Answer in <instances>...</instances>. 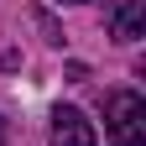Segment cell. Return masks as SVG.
<instances>
[{"mask_svg":"<svg viewBox=\"0 0 146 146\" xmlns=\"http://www.w3.org/2000/svg\"><path fill=\"white\" fill-rule=\"evenodd\" d=\"M104 136L110 146H146V99L136 89H115L104 99Z\"/></svg>","mask_w":146,"mask_h":146,"instance_id":"1","label":"cell"},{"mask_svg":"<svg viewBox=\"0 0 146 146\" xmlns=\"http://www.w3.org/2000/svg\"><path fill=\"white\" fill-rule=\"evenodd\" d=\"M47 146H99V131L84 110L58 104L52 110V125H47Z\"/></svg>","mask_w":146,"mask_h":146,"instance_id":"2","label":"cell"},{"mask_svg":"<svg viewBox=\"0 0 146 146\" xmlns=\"http://www.w3.org/2000/svg\"><path fill=\"white\" fill-rule=\"evenodd\" d=\"M104 16H110L115 42H136L141 36V0H104Z\"/></svg>","mask_w":146,"mask_h":146,"instance_id":"3","label":"cell"},{"mask_svg":"<svg viewBox=\"0 0 146 146\" xmlns=\"http://www.w3.org/2000/svg\"><path fill=\"white\" fill-rule=\"evenodd\" d=\"M0 146H5V120H0Z\"/></svg>","mask_w":146,"mask_h":146,"instance_id":"4","label":"cell"},{"mask_svg":"<svg viewBox=\"0 0 146 146\" xmlns=\"http://www.w3.org/2000/svg\"><path fill=\"white\" fill-rule=\"evenodd\" d=\"M63 5H84V0H63Z\"/></svg>","mask_w":146,"mask_h":146,"instance_id":"5","label":"cell"}]
</instances>
